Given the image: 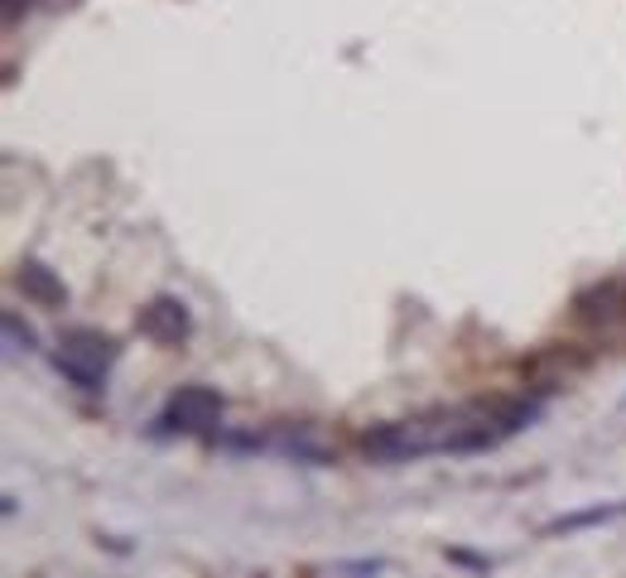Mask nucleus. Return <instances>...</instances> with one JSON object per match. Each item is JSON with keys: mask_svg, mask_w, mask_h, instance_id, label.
<instances>
[{"mask_svg": "<svg viewBox=\"0 0 626 578\" xmlns=\"http://www.w3.org/2000/svg\"><path fill=\"white\" fill-rule=\"evenodd\" d=\"M141 333L149 342H159V347L183 342V338H189V309H183V299H173V294L149 299V304L141 309Z\"/></svg>", "mask_w": 626, "mask_h": 578, "instance_id": "f03ea898", "label": "nucleus"}, {"mask_svg": "<svg viewBox=\"0 0 626 578\" xmlns=\"http://www.w3.org/2000/svg\"><path fill=\"white\" fill-rule=\"evenodd\" d=\"M15 285H20V294H25L29 304H39V309H63L68 304L63 275H58L53 265H44V261H20Z\"/></svg>", "mask_w": 626, "mask_h": 578, "instance_id": "7ed1b4c3", "label": "nucleus"}, {"mask_svg": "<svg viewBox=\"0 0 626 578\" xmlns=\"http://www.w3.org/2000/svg\"><path fill=\"white\" fill-rule=\"evenodd\" d=\"M612 309H622V304H617V285H602V289H593V294L578 299V318H583V323L612 318Z\"/></svg>", "mask_w": 626, "mask_h": 578, "instance_id": "39448f33", "label": "nucleus"}, {"mask_svg": "<svg viewBox=\"0 0 626 578\" xmlns=\"http://www.w3.org/2000/svg\"><path fill=\"white\" fill-rule=\"evenodd\" d=\"M5 338H10V347H20V352H29L34 347V333L20 323V314H5Z\"/></svg>", "mask_w": 626, "mask_h": 578, "instance_id": "423d86ee", "label": "nucleus"}, {"mask_svg": "<svg viewBox=\"0 0 626 578\" xmlns=\"http://www.w3.org/2000/svg\"><path fill=\"white\" fill-rule=\"evenodd\" d=\"M25 10H29V0H5V20H10V25H15Z\"/></svg>", "mask_w": 626, "mask_h": 578, "instance_id": "6e6552de", "label": "nucleus"}, {"mask_svg": "<svg viewBox=\"0 0 626 578\" xmlns=\"http://www.w3.org/2000/svg\"><path fill=\"white\" fill-rule=\"evenodd\" d=\"M448 559H454V564H468V569H486V559H478V554H462V550H448Z\"/></svg>", "mask_w": 626, "mask_h": 578, "instance_id": "0eeeda50", "label": "nucleus"}, {"mask_svg": "<svg viewBox=\"0 0 626 578\" xmlns=\"http://www.w3.org/2000/svg\"><path fill=\"white\" fill-rule=\"evenodd\" d=\"M222 420V396L213 386H183L169 396V410H165V424L183 434H207L213 424Z\"/></svg>", "mask_w": 626, "mask_h": 578, "instance_id": "f257e3e1", "label": "nucleus"}, {"mask_svg": "<svg viewBox=\"0 0 626 578\" xmlns=\"http://www.w3.org/2000/svg\"><path fill=\"white\" fill-rule=\"evenodd\" d=\"M617 516H626V502H617V506H588V511H569V516L550 520V526H544V535H569V530H588V526H602V520H617Z\"/></svg>", "mask_w": 626, "mask_h": 578, "instance_id": "20e7f679", "label": "nucleus"}]
</instances>
